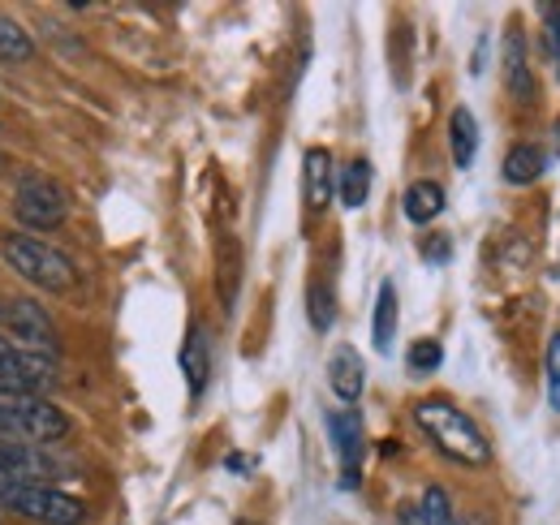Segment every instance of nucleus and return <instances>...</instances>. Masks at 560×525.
<instances>
[{
    "label": "nucleus",
    "mask_w": 560,
    "mask_h": 525,
    "mask_svg": "<svg viewBox=\"0 0 560 525\" xmlns=\"http://www.w3.org/2000/svg\"><path fill=\"white\" fill-rule=\"evenodd\" d=\"M548 405L560 413V331L548 340Z\"/></svg>",
    "instance_id": "nucleus-23"
},
{
    "label": "nucleus",
    "mask_w": 560,
    "mask_h": 525,
    "mask_svg": "<svg viewBox=\"0 0 560 525\" xmlns=\"http://www.w3.org/2000/svg\"><path fill=\"white\" fill-rule=\"evenodd\" d=\"M0 259L9 262L22 280H31L35 289H48V293H73L78 289V267L70 262V255L39 242V237L0 229Z\"/></svg>",
    "instance_id": "nucleus-3"
},
{
    "label": "nucleus",
    "mask_w": 560,
    "mask_h": 525,
    "mask_svg": "<svg viewBox=\"0 0 560 525\" xmlns=\"http://www.w3.org/2000/svg\"><path fill=\"white\" fill-rule=\"evenodd\" d=\"M557 142H560V121H557Z\"/></svg>",
    "instance_id": "nucleus-28"
},
{
    "label": "nucleus",
    "mask_w": 560,
    "mask_h": 525,
    "mask_svg": "<svg viewBox=\"0 0 560 525\" xmlns=\"http://www.w3.org/2000/svg\"><path fill=\"white\" fill-rule=\"evenodd\" d=\"M337 195H341L346 207H362V202H366V195H371V164H366V160H350V164L341 168Z\"/></svg>",
    "instance_id": "nucleus-18"
},
{
    "label": "nucleus",
    "mask_w": 560,
    "mask_h": 525,
    "mask_svg": "<svg viewBox=\"0 0 560 525\" xmlns=\"http://www.w3.org/2000/svg\"><path fill=\"white\" fill-rule=\"evenodd\" d=\"M422 255L427 262H444L453 255V246H448V237H431V242H422Z\"/></svg>",
    "instance_id": "nucleus-25"
},
{
    "label": "nucleus",
    "mask_w": 560,
    "mask_h": 525,
    "mask_svg": "<svg viewBox=\"0 0 560 525\" xmlns=\"http://www.w3.org/2000/svg\"><path fill=\"white\" fill-rule=\"evenodd\" d=\"M242 525H255V522H242Z\"/></svg>",
    "instance_id": "nucleus-29"
},
{
    "label": "nucleus",
    "mask_w": 560,
    "mask_h": 525,
    "mask_svg": "<svg viewBox=\"0 0 560 525\" xmlns=\"http://www.w3.org/2000/svg\"><path fill=\"white\" fill-rule=\"evenodd\" d=\"M31 52H35V44H31V35L22 31V22L0 18V61H26Z\"/></svg>",
    "instance_id": "nucleus-21"
},
{
    "label": "nucleus",
    "mask_w": 560,
    "mask_h": 525,
    "mask_svg": "<svg viewBox=\"0 0 560 525\" xmlns=\"http://www.w3.org/2000/svg\"><path fill=\"white\" fill-rule=\"evenodd\" d=\"M457 525H491L488 517H470V522H457Z\"/></svg>",
    "instance_id": "nucleus-27"
},
{
    "label": "nucleus",
    "mask_w": 560,
    "mask_h": 525,
    "mask_svg": "<svg viewBox=\"0 0 560 525\" xmlns=\"http://www.w3.org/2000/svg\"><path fill=\"white\" fill-rule=\"evenodd\" d=\"M544 22H548V44H552V57L560 69V4H544Z\"/></svg>",
    "instance_id": "nucleus-24"
},
{
    "label": "nucleus",
    "mask_w": 560,
    "mask_h": 525,
    "mask_svg": "<svg viewBox=\"0 0 560 525\" xmlns=\"http://www.w3.org/2000/svg\"><path fill=\"white\" fill-rule=\"evenodd\" d=\"M440 362H444L440 340H415V345H410V366H415V371H422V375H427V371H435Z\"/></svg>",
    "instance_id": "nucleus-22"
},
{
    "label": "nucleus",
    "mask_w": 560,
    "mask_h": 525,
    "mask_svg": "<svg viewBox=\"0 0 560 525\" xmlns=\"http://www.w3.org/2000/svg\"><path fill=\"white\" fill-rule=\"evenodd\" d=\"M70 465L61 457H52L48 448L35 444H13L0 440V478L4 482H35V487H52L57 478H66Z\"/></svg>",
    "instance_id": "nucleus-7"
},
{
    "label": "nucleus",
    "mask_w": 560,
    "mask_h": 525,
    "mask_svg": "<svg viewBox=\"0 0 560 525\" xmlns=\"http://www.w3.org/2000/svg\"><path fill=\"white\" fill-rule=\"evenodd\" d=\"M70 435V413L39 393H0V440L13 444H61Z\"/></svg>",
    "instance_id": "nucleus-2"
},
{
    "label": "nucleus",
    "mask_w": 560,
    "mask_h": 525,
    "mask_svg": "<svg viewBox=\"0 0 560 525\" xmlns=\"http://www.w3.org/2000/svg\"><path fill=\"white\" fill-rule=\"evenodd\" d=\"M13 215L26 229H57L70 215V198L57 182L31 173V177H22V186L13 195Z\"/></svg>",
    "instance_id": "nucleus-5"
},
{
    "label": "nucleus",
    "mask_w": 560,
    "mask_h": 525,
    "mask_svg": "<svg viewBox=\"0 0 560 525\" xmlns=\"http://www.w3.org/2000/svg\"><path fill=\"white\" fill-rule=\"evenodd\" d=\"M302 195H306V211L319 215L332 195H337V177H332V155L324 147H311L302 160Z\"/></svg>",
    "instance_id": "nucleus-10"
},
{
    "label": "nucleus",
    "mask_w": 560,
    "mask_h": 525,
    "mask_svg": "<svg viewBox=\"0 0 560 525\" xmlns=\"http://www.w3.org/2000/svg\"><path fill=\"white\" fill-rule=\"evenodd\" d=\"M306 311H311V328L315 331H328L332 324H337V298H332V289H328L324 280H315V284H311Z\"/></svg>",
    "instance_id": "nucleus-19"
},
{
    "label": "nucleus",
    "mask_w": 560,
    "mask_h": 525,
    "mask_svg": "<svg viewBox=\"0 0 560 525\" xmlns=\"http://www.w3.org/2000/svg\"><path fill=\"white\" fill-rule=\"evenodd\" d=\"M328 384L337 400H358L362 396V384H366V366H362V353L353 345H337L332 358H328Z\"/></svg>",
    "instance_id": "nucleus-11"
},
{
    "label": "nucleus",
    "mask_w": 560,
    "mask_h": 525,
    "mask_svg": "<svg viewBox=\"0 0 560 525\" xmlns=\"http://www.w3.org/2000/svg\"><path fill=\"white\" fill-rule=\"evenodd\" d=\"M440 211H444V190H440L435 182H415V186L406 190V215H410L415 224H431Z\"/></svg>",
    "instance_id": "nucleus-17"
},
{
    "label": "nucleus",
    "mask_w": 560,
    "mask_h": 525,
    "mask_svg": "<svg viewBox=\"0 0 560 525\" xmlns=\"http://www.w3.org/2000/svg\"><path fill=\"white\" fill-rule=\"evenodd\" d=\"M0 509L26 517L39 525H82L86 509L82 500H73L57 487H35V482H4L0 478Z\"/></svg>",
    "instance_id": "nucleus-4"
},
{
    "label": "nucleus",
    "mask_w": 560,
    "mask_h": 525,
    "mask_svg": "<svg viewBox=\"0 0 560 525\" xmlns=\"http://www.w3.org/2000/svg\"><path fill=\"white\" fill-rule=\"evenodd\" d=\"M324 422H328L332 448H337V457H341V487L353 491L358 478H362V448H366V440H362V418H358L353 409H328Z\"/></svg>",
    "instance_id": "nucleus-9"
},
{
    "label": "nucleus",
    "mask_w": 560,
    "mask_h": 525,
    "mask_svg": "<svg viewBox=\"0 0 560 525\" xmlns=\"http://www.w3.org/2000/svg\"><path fill=\"white\" fill-rule=\"evenodd\" d=\"M415 422L419 431L457 465H488L491 460V444L488 435L479 431V422L470 413H462L453 400H440V396H427L415 405Z\"/></svg>",
    "instance_id": "nucleus-1"
},
{
    "label": "nucleus",
    "mask_w": 560,
    "mask_h": 525,
    "mask_svg": "<svg viewBox=\"0 0 560 525\" xmlns=\"http://www.w3.org/2000/svg\"><path fill=\"white\" fill-rule=\"evenodd\" d=\"M0 336L22 345V349H31V353H48V358H52V345H57L52 319L35 302H26V298L0 302Z\"/></svg>",
    "instance_id": "nucleus-8"
},
{
    "label": "nucleus",
    "mask_w": 560,
    "mask_h": 525,
    "mask_svg": "<svg viewBox=\"0 0 560 525\" xmlns=\"http://www.w3.org/2000/svg\"><path fill=\"white\" fill-rule=\"evenodd\" d=\"M182 375H186L190 396H203V388H208V380H211V345L203 328L186 331V345H182Z\"/></svg>",
    "instance_id": "nucleus-13"
},
{
    "label": "nucleus",
    "mask_w": 560,
    "mask_h": 525,
    "mask_svg": "<svg viewBox=\"0 0 560 525\" xmlns=\"http://www.w3.org/2000/svg\"><path fill=\"white\" fill-rule=\"evenodd\" d=\"M401 525H422V517H419V504H415V509H401Z\"/></svg>",
    "instance_id": "nucleus-26"
},
{
    "label": "nucleus",
    "mask_w": 560,
    "mask_h": 525,
    "mask_svg": "<svg viewBox=\"0 0 560 525\" xmlns=\"http://www.w3.org/2000/svg\"><path fill=\"white\" fill-rule=\"evenodd\" d=\"M448 147H453V164L457 168H470L475 155H479V121L470 108H453L448 117Z\"/></svg>",
    "instance_id": "nucleus-14"
},
{
    "label": "nucleus",
    "mask_w": 560,
    "mask_h": 525,
    "mask_svg": "<svg viewBox=\"0 0 560 525\" xmlns=\"http://www.w3.org/2000/svg\"><path fill=\"white\" fill-rule=\"evenodd\" d=\"M419 517L422 525H457V513H453V500L444 487H427L419 500Z\"/></svg>",
    "instance_id": "nucleus-20"
},
{
    "label": "nucleus",
    "mask_w": 560,
    "mask_h": 525,
    "mask_svg": "<svg viewBox=\"0 0 560 525\" xmlns=\"http://www.w3.org/2000/svg\"><path fill=\"white\" fill-rule=\"evenodd\" d=\"M57 380V362L48 353H31L0 336V393H39Z\"/></svg>",
    "instance_id": "nucleus-6"
},
{
    "label": "nucleus",
    "mask_w": 560,
    "mask_h": 525,
    "mask_svg": "<svg viewBox=\"0 0 560 525\" xmlns=\"http://www.w3.org/2000/svg\"><path fill=\"white\" fill-rule=\"evenodd\" d=\"M544 164H548V155H544L539 142H517V147L509 151V160H504L500 173H504L509 186H530V182L544 177Z\"/></svg>",
    "instance_id": "nucleus-15"
},
{
    "label": "nucleus",
    "mask_w": 560,
    "mask_h": 525,
    "mask_svg": "<svg viewBox=\"0 0 560 525\" xmlns=\"http://www.w3.org/2000/svg\"><path fill=\"white\" fill-rule=\"evenodd\" d=\"M504 86L513 91L517 104H530L535 100V73H530V57H526V39L522 31L513 26L509 39H504Z\"/></svg>",
    "instance_id": "nucleus-12"
},
{
    "label": "nucleus",
    "mask_w": 560,
    "mask_h": 525,
    "mask_svg": "<svg viewBox=\"0 0 560 525\" xmlns=\"http://www.w3.org/2000/svg\"><path fill=\"white\" fill-rule=\"evenodd\" d=\"M393 331H397V284L384 280L380 298H375V319H371V340H375L380 353L393 349Z\"/></svg>",
    "instance_id": "nucleus-16"
}]
</instances>
